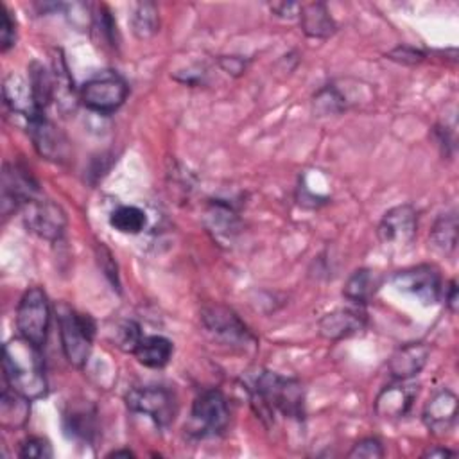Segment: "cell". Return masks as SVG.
I'll list each match as a JSON object with an SVG mask.
<instances>
[{
    "label": "cell",
    "instance_id": "3957f363",
    "mask_svg": "<svg viewBox=\"0 0 459 459\" xmlns=\"http://www.w3.org/2000/svg\"><path fill=\"white\" fill-rule=\"evenodd\" d=\"M56 314L65 357L72 366L82 368L91 351V342L95 337V321L88 314L74 310L66 303H59L56 307Z\"/></svg>",
    "mask_w": 459,
    "mask_h": 459
},
{
    "label": "cell",
    "instance_id": "83f0119b",
    "mask_svg": "<svg viewBox=\"0 0 459 459\" xmlns=\"http://www.w3.org/2000/svg\"><path fill=\"white\" fill-rule=\"evenodd\" d=\"M29 402L25 396L14 393L11 387L2 391L0 411H2V425L4 427H20L25 423L29 414Z\"/></svg>",
    "mask_w": 459,
    "mask_h": 459
},
{
    "label": "cell",
    "instance_id": "d6a6232c",
    "mask_svg": "<svg viewBox=\"0 0 459 459\" xmlns=\"http://www.w3.org/2000/svg\"><path fill=\"white\" fill-rule=\"evenodd\" d=\"M348 457L378 459V457H384V446L377 437H364L353 445V448L348 452Z\"/></svg>",
    "mask_w": 459,
    "mask_h": 459
},
{
    "label": "cell",
    "instance_id": "44dd1931",
    "mask_svg": "<svg viewBox=\"0 0 459 459\" xmlns=\"http://www.w3.org/2000/svg\"><path fill=\"white\" fill-rule=\"evenodd\" d=\"M63 425H65V432L70 437L90 441L97 430L95 409L88 403L70 405V409L63 416Z\"/></svg>",
    "mask_w": 459,
    "mask_h": 459
},
{
    "label": "cell",
    "instance_id": "5b68a950",
    "mask_svg": "<svg viewBox=\"0 0 459 459\" xmlns=\"http://www.w3.org/2000/svg\"><path fill=\"white\" fill-rule=\"evenodd\" d=\"M127 82L117 72L106 70L90 77L81 88L82 104L100 115L117 111L127 97Z\"/></svg>",
    "mask_w": 459,
    "mask_h": 459
},
{
    "label": "cell",
    "instance_id": "30bf717a",
    "mask_svg": "<svg viewBox=\"0 0 459 459\" xmlns=\"http://www.w3.org/2000/svg\"><path fill=\"white\" fill-rule=\"evenodd\" d=\"M391 281L396 289L416 296L423 305H434L443 296L441 274L434 265L429 264L398 271Z\"/></svg>",
    "mask_w": 459,
    "mask_h": 459
},
{
    "label": "cell",
    "instance_id": "e0dca14e",
    "mask_svg": "<svg viewBox=\"0 0 459 459\" xmlns=\"http://www.w3.org/2000/svg\"><path fill=\"white\" fill-rule=\"evenodd\" d=\"M418 394L414 385H405L402 380L400 384L385 385L375 398V412L384 420H398L405 416Z\"/></svg>",
    "mask_w": 459,
    "mask_h": 459
},
{
    "label": "cell",
    "instance_id": "cb8c5ba5",
    "mask_svg": "<svg viewBox=\"0 0 459 459\" xmlns=\"http://www.w3.org/2000/svg\"><path fill=\"white\" fill-rule=\"evenodd\" d=\"M29 86L36 102V108L45 113V108L54 100V75L41 63L32 61L29 65Z\"/></svg>",
    "mask_w": 459,
    "mask_h": 459
},
{
    "label": "cell",
    "instance_id": "52a82bcc",
    "mask_svg": "<svg viewBox=\"0 0 459 459\" xmlns=\"http://www.w3.org/2000/svg\"><path fill=\"white\" fill-rule=\"evenodd\" d=\"M201 321L204 330L219 342L231 346V348H240L247 350L255 346V337L247 330V326L240 321V317L228 307L222 305H212L203 308L201 312Z\"/></svg>",
    "mask_w": 459,
    "mask_h": 459
},
{
    "label": "cell",
    "instance_id": "4dcf8cb0",
    "mask_svg": "<svg viewBox=\"0 0 459 459\" xmlns=\"http://www.w3.org/2000/svg\"><path fill=\"white\" fill-rule=\"evenodd\" d=\"M142 330L138 326L136 321L133 319H126L122 323H118L117 330H115V344L122 350V351H129L134 353L138 342L142 341Z\"/></svg>",
    "mask_w": 459,
    "mask_h": 459
},
{
    "label": "cell",
    "instance_id": "d590c367",
    "mask_svg": "<svg viewBox=\"0 0 459 459\" xmlns=\"http://www.w3.org/2000/svg\"><path fill=\"white\" fill-rule=\"evenodd\" d=\"M389 57L393 61L398 63H405V65H414L420 63L423 59V54L412 47H396L393 52H389Z\"/></svg>",
    "mask_w": 459,
    "mask_h": 459
},
{
    "label": "cell",
    "instance_id": "8d00e7d4",
    "mask_svg": "<svg viewBox=\"0 0 459 459\" xmlns=\"http://www.w3.org/2000/svg\"><path fill=\"white\" fill-rule=\"evenodd\" d=\"M219 65L224 72H228L231 75H240L246 70V61L238 56H221Z\"/></svg>",
    "mask_w": 459,
    "mask_h": 459
},
{
    "label": "cell",
    "instance_id": "9c48e42d",
    "mask_svg": "<svg viewBox=\"0 0 459 459\" xmlns=\"http://www.w3.org/2000/svg\"><path fill=\"white\" fill-rule=\"evenodd\" d=\"M25 228L48 242H56L65 235L66 213L50 199H30L22 208Z\"/></svg>",
    "mask_w": 459,
    "mask_h": 459
},
{
    "label": "cell",
    "instance_id": "74e56055",
    "mask_svg": "<svg viewBox=\"0 0 459 459\" xmlns=\"http://www.w3.org/2000/svg\"><path fill=\"white\" fill-rule=\"evenodd\" d=\"M299 4H273L271 5V9L278 14V16H281V18H292L294 14H299Z\"/></svg>",
    "mask_w": 459,
    "mask_h": 459
},
{
    "label": "cell",
    "instance_id": "7402d4cb",
    "mask_svg": "<svg viewBox=\"0 0 459 459\" xmlns=\"http://www.w3.org/2000/svg\"><path fill=\"white\" fill-rule=\"evenodd\" d=\"M378 289V278L371 269H357L344 283L342 296L355 307L366 305Z\"/></svg>",
    "mask_w": 459,
    "mask_h": 459
},
{
    "label": "cell",
    "instance_id": "60d3db41",
    "mask_svg": "<svg viewBox=\"0 0 459 459\" xmlns=\"http://www.w3.org/2000/svg\"><path fill=\"white\" fill-rule=\"evenodd\" d=\"M108 455H113V457H118V455H124V457H131V455H133V452H129V450H113V452H109Z\"/></svg>",
    "mask_w": 459,
    "mask_h": 459
},
{
    "label": "cell",
    "instance_id": "484cf974",
    "mask_svg": "<svg viewBox=\"0 0 459 459\" xmlns=\"http://www.w3.org/2000/svg\"><path fill=\"white\" fill-rule=\"evenodd\" d=\"M430 244L441 253H452L457 246V215L446 212L439 215L430 230Z\"/></svg>",
    "mask_w": 459,
    "mask_h": 459
},
{
    "label": "cell",
    "instance_id": "603a6c76",
    "mask_svg": "<svg viewBox=\"0 0 459 459\" xmlns=\"http://www.w3.org/2000/svg\"><path fill=\"white\" fill-rule=\"evenodd\" d=\"M204 221H206L208 230L217 238H231L238 231V219H237L235 212L221 201H213L206 208Z\"/></svg>",
    "mask_w": 459,
    "mask_h": 459
},
{
    "label": "cell",
    "instance_id": "ba28073f",
    "mask_svg": "<svg viewBox=\"0 0 459 459\" xmlns=\"http://www.w3.org/2000/svg\"><path fill=\"white\" fill-rule=\"evenodd\" d=\"M126 402L133 412L149 416L160 427L170 425L178 412L174 393L163 385L133 387L126 394Z\"/></svg>",
    "mask_w": 459,
    "mask_h": 459
},
{
    "label": "cell",
    "instance_id": "ac0fdd59",
    "mask_svg": "<svg viewBox=\"0 0 459 459\" xmlns=\"http://www.w3.org/2000/svg\"><path fill=\"white\" fill-rule=\"evenodd\" d=\"M4 102L5 106L13 111V113H18V115H23L27 120H30L34 115L38 113H43L36 108V102H34V97H32V91H30V86H29V81L22 79L20 75L16 74H9L5 79H4Z\"/></svg>",
    "mask_w": 459,
    "mask_h": 459
},
{
    "label": "cell",
    "instance_id": "4316f807",
    "mask_svg": "<svg viewBox=\"0 0 459 459\" xmlns=\"http://www.w3.org/2000/svg\"><path fill=\"white\" fill-rule=\"evenodd\" d=\"M54 100L63 111H70L75 108V90L74 81L70 79L68 68L63 61V57H54Z\"/></svg>",
    "mask_w": 459,
    "mask_h": 459
},
{
    "label": "cell",
    "instance_id": "2e32d148",
    "mask_svg": "<svg viewBox=\"0 0 459 459\" xmlns=\"http://www.w3.org/2000/svg\"><path fill=\"white\" fill-rule=\"evenodd\" d=\"M430 348L425 342H409L400 346L389 359L387 369L394 380L407 382L416 377L429 362Z\"/></svg>",
    "mask_w": 459,
    "mask_h": 459
},
{
    "label": "cell",
    "instance_id": "9a60e30c",
    "mask_svg": "<svg viewBox=\"0 0 459 459\" xmlns=\"http://www.w3.org/2000/svg\"><path fill=\"white\" fill-rule=\"evenodd\" d=\"M366 326V314L360 307L335 308L319 319V335L328 341H339L359 333Z\"/></svg>",
    "mask_w": 459,
    "mask_h": 459
},
{
    "label": "cell",
    "instance_id": "7a4b0ae2",
    "mask_svg": "<svg viewBox=\"0 0 459 459\" xmlns=\"http://www.w3.org/2000/svg\"><path fill=\"white\" fill-rule=\"evenodd\" d=\"M253 403L262 414L281 412L287 418H301L305 409V391L301 382L273 371H262L251 384Z\"/></svg>",
    "mask_w": 459,
    "mask_h": 459
},
{
    "label": "cell",
    "instance_id": "8992f818",
    "mask_svg": "<svg viewBox=\"0 0 459 459\" xmlns=\"http://www.w3.org/2000/svg\"><path fill=\"white\" fill-rule=\"evenodd\" d=\"M230 423V409L226 396L219 389L199 393L190 411V432L197 437L219 436Z\"/></svg>",
    "mask_w": 459,
    "mask_h": 459
},
{
    "label": "cell",
    "instance_id": "6da1fadb",
    "mask_svg": "<svg viewBox=\"0 0 459 459\" xmlns=\"http://www.w3.org/2000/svg\"><path fill=\"white\" fill-rule=\"evenodd\" d=\"M39 350L41 348L20 335L4 344L2 369L5 384L27 400H38L47 393V378Z\"/></svg>",
    "mask_w": 459,
    "mask_h": 459
},
{
    "label": "cell",
    "instance_id": "4fadbf2b",
    "mask_svg": "<svg viewBox=\"0 0 459 459\" xmlns=\"http://www.w3.org/2000/svg\"><path fill=\"white\" fill-rule=\"evenodd\" d=\"M418 228V215L411 204H398L384 213L378 222V238L385 246H405L412 242Z\"/></svg>",
    "mask_w": 459,
    "mask_h": 459
},
{
    "label": "cell",
    "instance_id": "277c9868",
    "mask_svg": "<svg viewBox=\"0 0 459 459\" xmlns=\"http://www.w3.org/2000/svg\"><path fill=\"white\" fill-rule=\"evenodd\" d=\"M50 325V305L47 294L39 287H30L23 292L16 308L18 335L30 344L41 348L47 341Z\"/></svg>",
    "mask_w": 459,
    "mask_h": 459
},
{
    "label": "cell",
    "instance_id": "5bb4252c",
    "mask_svg": "<svg viewBox=\"0 0 459 459\" xmlns=\"http://www.w3.org/2000/svg\"><path fill=\"white\" fill-rule=\"evenodd\" d=\"M421 420L425 427L437 436L450 432L457 420V396L450 389H437L425 403Z\"/></svg>",
    "mask_w": 459,
    "mask_h": 459
},
{
    "label": "cell",
    "instance_id": "f35d334b",
    "mask_svg": "<svg viewBox=\"0 0 459 459\" xmlns=\"http://www.w3.org/2000/svg\"><path fill=\"white\" fill-rule=\"evenodd\" d=\"M445 301H446V305L450 307L452 312L457 310V285H455L454 280H452L450 285L445 289Z\"/></svg>",
    "mask_w": 459,
    "mask_h": 459
},
{
    "label": "cell",
    "instance_id": "e575fe53",
    "mask_svg": "<svg viewBox=\"0 0 459 459\" xmlns=\"http://www.w3.org/2000/svg\"><path fill=\"white\" fill-rule=\"evenodd\" d=\"M93 29L100 34V38L108 45H115V34H117V23L111 18L109 11L106 7H100V13L93 14Z\"/></svg>",
    "mask_w": 459,
    "mask_h": 459
},
{
    "label": "cell",
    "instance_id": "7c38bea8",
    "mask_svg": "<svg viewBox=\"0 0 459 459\" xmlns=\"http://www.w3.org/2000/svg\"><path fill=\"white\" fill-rule=\"evenodd\" d=\"M36 183L32 176L20 165H4L2 172V215L7 217L11 212L23 208L25 203L34 199Z\"/></svg>",
    "mask_w": 459,
    "mask_h": 459
},
{
    "label": "cell",
    "instance_id": "d6986e66",
    "mask_svg": "<svg viewBox=\"0 0 459 459\" xmlns=\"http://www.w3.org/2000/svg\"><path fill=\"white\" fill-rule=\"evenodd\" d=\"M301 30L310 38H330L335 32V22L323 2H312L299 7Z\"/></svg>",
    "mask_w": 459,
    "mask_h": 459
},
{
    "label": "cell",
    "instance_id": "d4e9b609",
    "mask_svg": "<svg viewBox=\"0 0 459 459\" xmlns=\"http://www.w3.org/2000/svg\"><path fill=\"white\" fill-rule=\"evenodd\" d=\"M109 226L118 233L138 235L147 228V213L134 204H122L109 213Z\"/></svg>",
    "mask_w": 459,
    "mask_h": 459
},
{
    "label": "cell",
    "instance_id": "8fae6325",
    "mask_svg": "<svg viewBox=\"0 0 459 459\" xmlns=\"http://www.w3.org/2000/svg\"><path fill=\"white\" fill-rule=\"evenodd\" d=\"M27 126L32 145L41 158L56 163H61L68 158L70 147L66 136L52 120L45 117V113L34 115L30 120H27Z\"/></svg>",
    "mask_w": 459,
    "mask_h": 459
},
{
    "label": "cell",
    "instance_id": "836d02e7",
    "mask_svg": "<svg viewBox=\"0 0 459 459\" xmlns=\"http://www.w3.org/2000/svg\"><path fill=\"white\" fill-rule=\"evenodd\" d=\"M16 41V22L11 16V11L2 5L0 7V48L7 52Z\"/></svg>",
    "mask_w": 459,
    "mask_h": 459
},
{
    "label": "cell",
    "instance_id": "ffe728a7",
    "mask_svg": "<svg viewBox=\"0 0 459 459\" xmlns=\"http://www.w3.org/2000/svg\"><path fill=\"white\" fill-rule=\"evenodd\" d=\"M174 346L163 335H143L134 350V357L145 368L160 369L169 364Z\"/></svg>",
    "mask_w": 459,
    "mask_h": 459
},
{
    "label": "cell",
    "instance_id": "1f68e13d",
    "mask_svg": "<svg viewBox=\"0 0 459 459\" xmlns=\"http://www.w3.org/2000/svg\"><path fill=\"white\" fill-rule=\"evenodd\" d=\"M20 457L25 459H48L54 455L52 445L43 437H29L20 446Z\"/></svg>",
    "mask_w": 459,
    "mask_h": 459
},
{
    "label": "cell",
    "instance_id": "f1b7e54d",
    "mask_svg": "<svg viewBox=\"0 0 459 459\" xmlns=\"http://www.w3.org/2000/svg\"><path fill=\"white\" fill-rule=\"evenodd\" d=\"M131 29L138 39H147L156 34L160 20L158 7L152 2H140L131 13Z\"/></svg>",
    "mask_w": 459,
    "mask_h": 459
},
{
    "label": "cell",
    "instance_id": "ab89813d",
    "mask_svg": "<svg viewBox=\"0 0 459 459\" xmlns=\"http://www.w3.org/2000/svg\"><path fill=\"white\" fill-rule=\"evenodd\" d=\"M454 454H455V452H452V450H448V448H445V446H432V448L425 450L421 457H430V459H434V457H450V455H454Z\"/></svg>",
    "mask_w": 459,
    "mask_h": 459
},
{
    "label": "cell",
    "instance_id": "f546056e",
    "mask_svg": "<svg viewBox=\"0 0 459 459\" xmlns=\"http://www.w3.org/2000/svg\"><path fill=\"white\" fill-rule=\"evenodd\" d=\"M346 109V100L339 93V90L333 84H328L321 88L314 95V111H317L321 117L323 115H333Z\"/></svg>",
    "mask_w": 459,
    "mask_h": 459
}]
</instances>
